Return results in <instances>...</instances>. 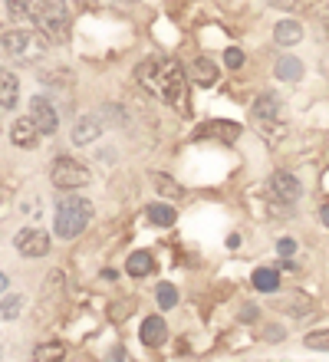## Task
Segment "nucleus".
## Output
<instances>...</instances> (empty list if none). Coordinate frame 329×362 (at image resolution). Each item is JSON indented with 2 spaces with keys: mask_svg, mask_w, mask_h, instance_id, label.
Here are the masks:
<instances>
[{
  "mask_svg": "<svg viewBox=\"0 0 329 362\" xmlns=\"http://www.w3.org/2000/svg\"><path fill=\"white\" fill-rule=\"evenodd\" d=\"M139 336H142V343H145V346H161L165 339H168V326H165V320H161V316H145V323H142Z\"/></svg>",
  "mask_w": 329,
  "mask_h": 362,
  "instance_id": "10",
  "label": "nucleus"
},
{
  "mask_svg": "<svg viewBox=\"0 0 329 362\" xmlns=\"http://www.w3.org/2000/svg\"><path fill=\"white\" fill-rule=\"evenodd\" d=\"M155 296H158V306H161V310H171V306L178 303V290H175L171 284H158Z\"/></svg>",
  "mask_w": 329,
  "mask_h": 362,
  "instance_id": "24",
  "label": "nucleus"
},
{
  "mask_svg": "<svg viewBox=\"0 0 329 362\" xmlns=\"http://www.w3.org/2000/svg\"><path fill=\"white\" fill-rule=\"evenodd\" d=\"M273 40H277L280 47H296L303 40V27L296 20H280V23L273 27Z\"/></svg>",
  "mask_w": 329,
  "mask_h": 362,
  "instance_id": "14",
  "label": "nucleus"
},
{
  "mask_svg": "<svg viewBox=\"0 0 329 362\" xmlns=\"http://www.w3.org/2000/svg\"><path fill=\"white\" fill-rule=\"evenodd\" d=\"M263 191H267V198L277 201V204H293V201H300L303 185L296 181V175H290V172H277V175H270V178H267Z\"/></svg>",
  "mask_w": 329,
  "mask_h": 362,
  "instance_id": "5",
  "label": "nucleus"
},
{
  "mask_svg": "<svg viewBox=\"0 0 329 362\" xmlns=\"http://www.w3.org/2000/svg\"><path fill=\"white\" fill-rule=\"evenodd\" d=\"M250 280H254V286H257V290H263V293H273V290H280V274H277L273 267H257Z\"/></svg>",
  "mask_w": 329,
  "mask_h": 362,
  "instance_id": "19",
  "label": "nucleus"
},
{
  "mask_svg": "<svg viewBox=\"0 0 329 362\" xmlns=\"http://www.w3.org/2000/svg\"><path fill=\"white\" fill-rule=\"evenodd\" d=\"M191 79H195L197 86H214L217 83V66L211 63V57H197L191 63Z\"/></svg>",
  "mask_w": 329,
  "mask_h": 362,
  "instance_id": "15",
  "label": "nucleus"
},
{
  "mask_svg": "<svg viewBox=\"0 0 329 362\" xmlns=\"http://www.w3.org/2000/svg\"><path fill=\"white\" fill-rule=\"evenodd\" d=\"M99 135H103V125H99L96 115H83V119L73 125V142L76 145H89V142H96Z\"/></svg>",
  "mask_w": 329,
  "mask_h": 362,
  "instance_id": "11",
  "label": "nucleus"
},
{
  "mask_svg": "<svg viewBox=\"0 0 329 362\" xmlns=\"http://www.w3.org/2000/svg\"><path fill=\"white\" fill-rule=\"evenodd\" d=\"M320 221H323V224H326V228H329V204H323V208H320Z\"/></svg>",
  "mask_w": 329,
  "mask_h": 362,
  "instance_id": "30",
  "label": "nucleus"
},
{
  "mask_svg": "<svg viewBox=\"0 0 329 362\" xmlns=\"http://www.w3.org/2000/svg\"><path fill=\"white\" fill-rule=\"evenodd\" d=\"M151 181H155V188H158L161 194H168V198H181V188H178V185H175V181L168 178V175H155V178H151Z\"/></svg>",
  "mask_w": 329,
  "mask_h": 362,
  "instance_id": "26",
  "label": "nucleus"
},
{
  "mask_svg": "<svg viewBox=\"0 0 329 362\" xmlns=\"http://www.w3.org/2000/svg\"><path fill=\"white\" fill-rule=\"evenodd\" d=\"M20 99V79L10 69H0V109H13Z\"/></svg>",
  "mask_w": 329,
  "mask_h": 362,
  "instance_id": "12",
  "label": "nucleus"
},
{
  "mask_svg": "<svg viewBox=\"0 0 329 362\" xmlns=\"http://www.w3.org/2000/svg\"><path fill=\"white\" fill-rule=\"evenodd\" d=\"M89 221H93V204H89V201L66 198V201H59V208H57L53 230H57V238L73 240V238H79V234H83Z\"/></svg>",
  "mask_w": 329,
  "mask_h": 362,
  "instance_id": "2",
  "label": "nucleus"
},
{
  "mask_svg": "<svg viewBox=\"0 0 329 362\" xmlns=\"http://www.w3.org/2000/svg\"><path fill=\"white\" fill-rule=\"evenodd\" d=\"M254 316H257V310H254V306H244V316H241V320H244V323H250Z\"/></svg>",
  "mask_w": 329,
  "mask_h": 362,
  "instance_id": "29",
  "label": "nucleus"
},
{
  "mask_svg": "<svg viewBox=\"0 0 329 362\" xmlns=\"http://www.w3.org/2000/svg\"><path fill=\"white\" fill-rule=\"evenodd\" d=\"M149 221L151 224H158V228H171L175 221H178V214H175V208H168V204H149Z\"/></svg>",
  "mask_w": 329,
  "mask_h": 362,
  "instance_id": "22",
  "label": "nucleus"
},
{
  "mask_svg": "<svg viewBox=\"0 0 329 362\" xmlns=\"http://www.w3.org/2000/svg\"><path fill=\"white\" fill-rule=\"evenodd\" d=\"M151 270H155V257H151L149 250H135L125 260V274L129 276H149Z\"/></svg>",
  "mask_w": 329,
  "mask_h": 362,
  "instance_id": "16",
  "label": "nucleus"
},
{
  "mask_svg": "<svg viewBox=\"0 0 329 362\" xmlns=\"http://www.w3.org/2000/svg\"><path fill=\"white\" fill-rule=\"evenodd\" d=\"M20 310H23V296L20 293H7L0 300V316H4V320H17Z\"/></svg>",
  "mask_w": 329,
  "mask_h": 362,
  "instance_id": "23",
  "label": "nucleus"
},
{
  "mask_svg": "<svg viewBox=\"0 0 329 362\" xmlns=\"http://www.w3.org/2000/svg\"><path fill=\"white\" fill-rule=\"evenodd\" d=\"M277 7L296 10V13H306V17H316V13H326L329 0H273Z\"/></svg>",
  "mask_w": 329,
  "mask_h": 362,
  "instance_id": "17",
  "label": "nucleus"
},
{
  "mask_svg": "<svg viewBox=\"0 0 329 362\" xmlns=\"http://www.w3.org/2000/svg\"><path fill=\"white\" fill-rule=\"evenodd\" d=\"M224 63L231 69H241V66H244V49H241V47H227L224 49Z\"/></svg>",
  "mask_w": 329,
  "mask_h": 362,
  "instance_id": "27",
  "label": "nucleus"
},
{
  "mask_svg": "<svg viewBox=\"0 0 329 362\" xmlns=\"http://www.w3.org/2000/svg\"><path fill=\"white\" fill-rule=\"evenodd\" d=\"M50 178H53V185L63 191H73V188H83V185H89L93 181V175H89V168H86L83 162H76V158H66V155H59L57 162H53V168H50Z\"/></svg>",
  "mask_w": 329,
  "mask_h": 362,
  "instance_id": "4",
  "label": "nucleus"
},
{
  "mask_svg": "<svg viewBox=\"0 0 329 362\" xmlns=\"http://www.w3.org/2000/svg\"><path fill=\"white\" fill-rule=\"evenodd\" d=\"M37 27H40V33H43L47 43H66V40H69V17H66L63 4L50 0L47 7L40 10Z\"/></svg>",
  "mask_w": 329,
  "mask_h": 362,
  "instance_id": "3",
  "label": "nucleus"
},
{
  "mask_svg": "<svg viewBox=\"0 0 329 362\" xmlns=\"http://www.w3.org/2000/svg\"><path fill=\"white\" fill-rule=\"evenodd\" d=\"M139 79L151 95H158L161 103H168L175 112H185V115L191 112L188 86H185L188 79H185V66H181L178 59H171V57L149 59V63L139 66Z\"/></svg>",
  "mask_w": 329,
  "mask_h": 362,
  "instance_id": "1",
  "label": "nucleus"
},
{
  "mask_svg": "<svg viewBox=\"0 0 329 362\" xmlns=\"http://www.w3.org/2000/svg\"><path fill=\"white\" fill-rule=\"evenodd\" d=\"M277 250H280V257H293V254H296V240L283 238L280 244H277Z\"/></svg>",
  "mask_w": 329,
  "mask_h": 362,
  "instance_id": "28",
  "label": "nucleus"
},
{
  "mask_svg": "<svg viewBox=\"0 0 329 362\" xmlns=\"http://www.w3.org/2000/svg\"><path fill=\"white\" fill-rule=\"evenodd\" d=\"M273 73H277V79H283V83H296V79H303V63L296 57H280L277 66H273Z\"/></svg>",
  "mask_w": 329,
  "mask_h": 362,
  "instance_id": "18",
  "label": "nucleus"
},
{
  "mask_svg": "<svg viewBox=\"0 0 329 362\" xmlns=\"http://www.w3.org/2000/svg\"><path fill=\"white\" fill-rule=\"evenodd\" d=\"M40 129H37V122H33V119H17V122H13V129H10V139H13V145H17V148H33V145L40 142Z\"/></svg>",
  "mask_w": 329,
  "mask_h": 362,
  "instance_id": "8",
  "label": "nucleus"
},
{
  "mask_svg": "<svg viewBox=\"0 0 329 362\" xmlns=\"http://www.w3.org/2000/svg\"><path fill=\"white\" fill-rule=\"evenodd\" d=\"M63 359H66L63 343H40L33 349V362H63Z\"/></svg>",
  "mask_w": 329,
  "mask_h": 362,
  "instance_id": "21",
  "label": "nucleus"
},
{
  "mask_svg": "<svg viewBox=\"0 0 329 362\" xmlns=\"http://www.w3.org/2000/svg\"><path fill=\"white\" fill-rule=\"evenodd\" d=\"M201 135H211V139H221V142H237V139H241V125L214 119V122H207L204 129H201Z\"/></svg>",
  "mask_w": 329,
  "mask_h": 362,
  "instance_id": "13",
  "label": "nucleus"
},
{
  "mask_svg": "<svg viewBox=\"0 0 329 362\" xmlns=\"http://www.w3.org/2000/svg\"><path fill=\"white\" fill-rule=\"evenodd\" d=\"M306 346L329 353V329H313V333H306Z\"/></svg>",
  "mask_w": 329,
  "mask_h": 362,
  "instance_id": "25",
  "label": "nucleus"
},
{
  "mask_svg": "<svg viewBox=\"0 0 329 362\" xmlns=\"http://www.w3.org/2000/svg\"><path fill=\"white\" fill-rule=\"evenodd\" d=\"M0 47L7 49V53H23L30 47V33L27 30H7L4 37H0Z\"/></svg>",
  "mask_w": 329,
  "mask_h": 362,
  "instance_id": "20",
  "label": "nucleus"
},
{
  "mask_svg": "<svg viewBox=\"0 0 329 362\" xmlns=\"http://www.w3.org/2000/svg\"><path fill=\"white\" fill-rule=\"evenodd\" d=\"M13 244H17V250L23 257H47L50 254V234L40 228H23L13 238Z\"/></svg>",
  "mask_w": 329,
  "mask_h": 362,
  "instance_id": "6",
  "label": "nucleus"
},
{
  "mask_svg": "<svg viewBox=\"0 0 329 362\" xmlns=\"http://www.w3.org/2000/svg\"><path fill=\"white\" fill-rule=\"evenodd\" d=\"M30 119L37 122V129L43 135H53L59 129V115L47 95H33V99H30Z\"/></svg>",
  "mask_w": 329,
  "mask_h": 362,
  "instance_id": "7",
  "label": "nucleus"
},
{
  "mask_svg": "<svg viewBox=\"0 0 329 362\" xmlns=\"http://www.w3.org/2000/svg\"><path fill=\"white\" fill-rule=\"evenodd\" d=\"M254 119H263V122H283V103H280V95H273V93L257 95Z\"/></svg>",
  "mask_w": 329,
  "mask_h": 362,
  "instance_id": "9",
  "label": "nucleus"
},
{
  "mask_svg": "<svg viewBox=\"0 0 329 362\" xmlns=\"http://www.w3.org/2000/svg\"><path fill=\"white\" fill-rule=\"evenodd\" d=\"M0 290H7V274H0Z\"/></svg>",
  "mask_w": 329,
  "mask_h": 362,
  "instance_id": "31",
  "label": "nucleus"
}]
</instances>
